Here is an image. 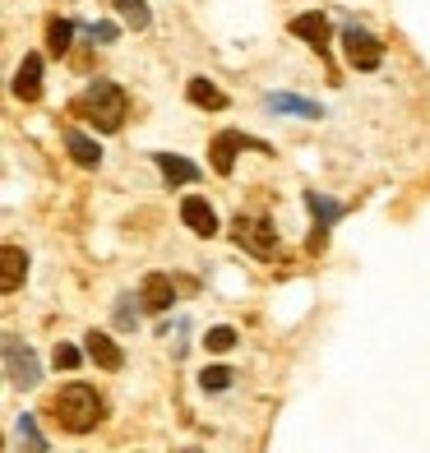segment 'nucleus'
<instances>
[{
	"instance_id": "20e7f679",
	"label": "nucleus",
	"mask_w": 430,
	"mask_h": 453,
	"mask_svg": "<svg viewBox=\"0 0 430 453\" xmlns=\"http://www.w3.org/2000/svg\"><path fill=\"white\" fill-rule=\"evenodd\" d=\"M342 51H347V65H357V70H380V60H384L380 37H371L365 28H347L342 33Z\"/></svg>"
},
{
	"instance_id": "4be33fe9",
	"label": "nucleus",
	"mask_w": 430,
	"mask_h": 453,
	"mask_svg": "<svg viewBox=\"0 0 430 453\" xmlns=\"http://www.w3.org/2000/svg\"><path fill=\"white\" fill-rule=\"evenodd\" d=\"M19 435H24L28 453H47V444H42V435H37V426H33V417H24V421H19Z\"/></svg>"
},
{
	"instance_id": "ddd939ff",
	"label": "nucleus",
	"mask_w": 430,
	"mask_h": 453,
	"mask_svg": "<svg viewBox=\"0 0 430 453\" xmlns=\"http://www.w3.org/2000/svg\"><path fill=\"white\" fill-rule=\"evenodd\" d=\"M153 162H157V172L167 176L172 185H195V180H199V167H195V162H186V157H172V153H153Z\"/></svg>"
},
{
	"instance_id": "2eb2a0df",
	"label": "nucleus",
	"mask_w": 430,
	"mask_h": 453,
	"mask_svg": "<svg viewBox=\"0 0 430 453\" xmlns=\"http://www.w3.org/2000/svg\"><path fill=\"white\" fill-rule=\"evenodd\" d=\"M65 149H70V157L79 162V167H97V162H102L97 139H88L84 130H65Z\"/></svg>"
},
{
	"instance_id": "f257e3e1",
	"label": "nucleus",
	"mask_w": 430,
	"mask_h": 453,
	"mask_svg": "<svg viewBox=\"0 0 430 453\" xmlns=\"http://www.w3.org/2000/svg\"><path fill=\"white\" fill-rule=\"evenodd\" d=\"M70 111H74V116H84L93 130L116 134V130H120V120H126V93H120L111 79H97V84H88L84 93L70 102Z\"/></svg>"
},
{
	"instance_id": "f3484780",
	"label": "nucleus",
	"mask_w": 430,
	"mask_h": 453,
	"mask_svg": "<svg viewBox=\"0 0 430 453\" xmlns=\"http://www.w3.org/2000/svg\"><path fill=\"white\" fill-rule=\"evenodd\" d=\"M305 209L315 213V222H319V226H329V222H338V218H342V203L324 199V195H315V190H305Z\"/></svg>"
},
{
	"instance_id": "6e6552de",
	"label": "nucleus",
	"mask_w": 430,
	"mask_h": 453,
	"mask_svg": "<svg viewBox=\"0 0 430 453\" xmlns=\"http://www.w3.org/2000/svg\"><path fill=\"white\" fill-rule=\"evenodd\" d=\"M245 143H250V139H245L241 130H222V134L209 143V157H213V172H218V176H227V172L236 167V153L245 149Z\"/></svg>"
},
{
	"instance_id": "6ab92c4d",
	"label": "nucleus",
	"mask_w": 430,
	"mask_h": 453,
	"mask_svg": "<svg viewBox=\"0 0 430 453\" xmlns=\"http://www.w3.org/2000/svg\"><path fill=\"white\" fill-rule=\"evenodd\" d=\"M70 37H74L70 19H51V24H47V47H51V56H65V51H70Z\"/></svg>"
},
{
	"instance_id": "412c9836",
	"label": "nucleus",
	"mask_w": 430,
	"mask_h": 453,
	"mask_svg": "<svg viewBox=\"0 0 430 453\" xmlns=\"http://www.w3.org/2000/svg\"><path fill=\"white\" fill-rule=\"evenodd\" d=\"M199 384H203V388H213V394H218V388H227V384H232V370H227V365H209V370L199 375Z\"/></svg>"
},
{
	"instance_id": "a211bd4d",
	"label": "nucleus",
	"mask_w": 430,
	"mask_h": 453,
	"mask_svg": "<svg viewBox=\"0 0 430 453\" xmlns=\"http://www.w3.org/2000/svg\"><path fill=\"white\" fill-rule=\"evenodd\" d=\"M111 5H116L120 19H126V28H134V33H139V28H149V19H153V14H149V5H143V0H111Z\"/></svg>"
},
{
	"instance_id": "f8f14e48",
	"label": "nucleus",
	"mask_w": 430,
	"mask_h": 453,
	"mask_svg": "<svg viewBox=\"0 0 430 453\" xmlns=\"http://www.w3.org/2000/svg\"><path fill=\"white\" fill-rule=\"evenodd\" d=\"M88 357L102 365V370H120V365H126V357H120V347H116V338H107V334H97V328H93V334H88Z\"/></svg>"
},
{
	"instance_id": "39448f33",
	"label": "nucleus",
	"mask_w": 430,
	"mask_h": 453,
	"mask_svg": "<svg viewBox=\"0 0 430 453\" xmlns=\"http://www.w3.org/2000/svg\"><path fill=\"white\" fill-rule=\"evenodd\" d=\"M5 375H10V384H19V388H33L37 380H42V370H37V357H33L14 334L5 338Z\"/></svg>"
},
{
	"instance_id": "aec40b11",
	"label": "nucleus",
	"mask_w": 430,
	"mask_h": 453,
	"mask_svg": "<svg viewBox=\"0 0 430 453\" xmlns=\"http://www.w3.org/2000/svg\"><path fill=\"white\" fill-rule=\"evenodd\" d=\"M203 347H209V352H232V347H236V328H227V324L209 328V338H203Z\"/></svg>"
},
{
	"instance_id": "423d86ee",
	"label": "nucleus",
	"mask_w": 430,
	"mask_h": 453,
	"mask_svg": "<svg viewBox=\"0 0 430 453\" xmlns=\"http://www.w3.org/2000/svg\"><path fill=\"white\" fill-rule=\"evenodd\" d=\"M180 222H186L195 236H213V232H218V213H213V203H209V199H199V195L180 199Z\"/></svg>"
},
{
	"instance_id": "9b49d317",
	"label": "nucleus",
	"mask_w": 430,
	"mask_h": 453,
	"mask_svg": "<svg viewBox=\"0 0 430 453\" xmlns=\"http://www.w3.org/2000/svg\"><path fill=\"white\" fill-rule=\"evenodd\" d=\"M14 93L24 97V102H37L42 97V56H24V65H19V74H14Z\"/></svg>"
},
{
	"instance_id": "393cba45",
	"label": "nucleus",
	"mask_w": 430,
	"mask_h": 453,
	"mask_svg": "<svg viewBox=\"0 0 430 453\" xmlns=\"http://www.w3.org/2000/svg\"><path fill=\"white\" fill-rule=\"evenodd\" d=\"M324 241H329V232H324V226H315V232H311V241H305V245H311V250H324Z\"/></svg>"
},
{
	"instance_id": "b1692460",
	"label": "nucleus",
	"mask_w": 430,
	"mask_h": 453,
	"mask_svg": "<svg viewBox=\"0 0 430 453\" xmlns=\"http://www.w3.org/2000/svg\"><path fill=\"white\" fill-rule=\"evenodd\" d=\"M93 42H116V24H93Z\"/></svg>"
},
{
	"instance_id": "1a4fd4ad",
	"label": "nucleus",
	"mask_w": 430,
	"mask_h": 453,
	"mask_svg": "<svg viewBox=\"0 0 430 453\" xmlns=\"http://www.w3.org/2000/svg\"><path fill=\"white\" fill-rule=\"evenodd\" d=\"M292 33L301 37V42H311L319 56L329 51V19H324L319 10H311V14H296V19H292Z\"/></svg>"
},
{
	"instance_id": "4468645a",
	"label": "nucleus",
	"mask_w": 430,
	"mask_h": 453,
	"mask_svg": "<svg viewBox=\"0 0 430 453\" xmlns=\"http://www.w3.org/2000/svg\"><path fill=\"white\" fill-rule=\"evenodd\" d=\"M186 97L195 102V107H203V111H222V107H227V93H222L218 84H209V79H190Z\"/></svg>"
},
{
	"instance_id": "7ed1b4c3",
	"label": "nucleus",
	"mask_w": 430,
	"mask_h": 453,
	"mask_svg": "<svg viewBox=\"0 0 430 453\" xmlns=\"http://www.w3.org/2000/svg\"><path fill=\"white\" fill-rule=\"evenodd\" d=\"M236 245L241 250H250L259 259H269L273 255V245H278V232H273V222L269 218H236Z\"/></svg>"
},
{
	"instance_id": "dca6fc26",
	"label": "nucleus",
	"mask_w": 430,
	"mask_h": 453,
	"mask_svg": "<svg viewBox=\"0 0 430 453\" xmlns=\"http://www.w3.org/2000/svg\"><path fill=\"white\" fill-rule=\"evenodd\" d=\"M269 111H292V116H301V120H319V116H324L315 102H305V97H296V93H269Z\"/></svg>"
},
{
	"instance_id": "0eeeda50",
	"label": "nucleus",
	"mask_w": 430,
	"mask_h": 453,
	"mask_svg": "<svg viewBox=\"0 0 430 453\" xmlns=\"http://www.w3.org/2000/svg\"><path fill=\"white\" fill-rule=\"evenodd\" d=\"M139 301H143V311H153V315L172 311V301H176L172 278L167 273H149V278H143V287H139Z\"/></svg>"
},
{
	"instance_id": "f03ea898",
	"label": "nucleus",
	"mask_w": 430,
	"mask_h": 453,
	"mask_svg": "<svg viewBox=\"0 0 430 453\" xmlns=\"http://www.w3.org/2000/svg\"><path fill=\"white\" fill-rule=\"evenodd\" d=\"M51 411H56L60 430H70V435H88V430L102 421V398H97V388H88V384H65L56 394Z\"/></svg>"
},
{
	"instance_id": "5701e85b",
	"label": "nucleus",
	"mask_w": 430,
	"mask_h": 453,
	"mask_svg": "<svg viewBox=\"0 0 430 453\" xmlns=\"http://www.w3.org/2000/svg\"><path fill=\"white\" fill-rule=\"evenodd\" d=\"M56 365H65V370H74V365H79V347H70V342H60V347H56Z\"/></svg>"
},
{
	"instance_id": "9d476101",
	"label": "nucleus",
	"mask_w": 430,
	"mask_h": 453,
	"mask_svg": "<svg viewBox=\"0 0 430 453\" xmlns=\"http://www.w3.org/2000/svg\"><path fill=\"white\" fill-rule=\"evenodd\" d=\"M0 264H5V269H0V292H19L24 278H28V255L19 250V245H5V250H0Z\"/></svg>"
}]
</instances>
